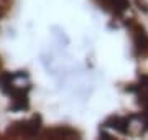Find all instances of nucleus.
Segmentation results:
<instances>
[{
    "label": "nucleus",
    "instance_id": "7",
    "mask_svg": "<svg viewBox=\"0 0 148 140\" xmlns=\"http://www.w3.org/2000/svg\"><path fill=\"white\" fill-rule=\"evenodd\" d=\"M32 87H25L18 91L16 94L12 96V106L10 110H27L30 107V99H28V92H30Z\"/></svg>",
    "mask_w": 148,
    "mask_h": 140
},
{
    "label": "nucleus",
    "instance_id": "6",
    "mask_svg": "<svg viewBox=\"0 0 148 140\" xmlns=\"http://www.w3.org/2000/svg\"><path fill=\"white\" fill-rule=\"evenodd\" d=\"M97 2L104 10L110 12L112 15H122L130 5L128 0H97Z\"/></svg>",
    "mask_w": 148,
    "mask_h": 140
},
{
    "label": "nucleus",
    "instance_id": "2",
    "mask_svg": "<svg viewBox=\"0 0 148 140\" xmlns=\"http://www.w3.org/2000/svg\"><path fill=\"white\" fill-rule=\"evenodd\" d=\"M128 28H130V36H132L137 54L143 56V58H148V33L145 32V28L135 22L128 23Z\"/></svg>",
    "mask_w": 148,
    "mask_h": 140
},
{
    "label": "nucleus",
    "instance_id": "5",
    "mask_svg": "<svg viewBox=\"0 0 148 140\" xmlns=\"http://www.w3.org/2000/svg\"><path fill=\"white\" fill-rule=\"evenodd\" d=\"M43 135L49 139H77L79 132L69 125H56L53 129H48L46 132H43Z\"/></svg>",
    "mask_w": 148,
    "mask_h": 140
},
{
    "label": "nucleus",
    "instance_id": "4",
    "mask_svg": "<svg viewBox=\"0 0 148 140\" xmlns=\"http://www.w3.org/2000/svg\"><path fill=\"white\" fill-rule=\"evenodd\" d=\"M127 91L137 96L138 104H142L143 109L148 107V74L140 76V84H130Z\"/></svg>",
    "mask_w": 148,
    "mask_h": 140
},
{
    "label": "nucleus",
    "instance_id": "10",
    "mask_svg": "<svg viewBox=\"0 0 148 140\" xmlns=\"http://www.w3.org/2000/svg\"><path fill=\"white\" fill-rule=\"evenodd\" d=\"M0 66H2V61H0Z\"/></svg>",
    "mask_w": 148,
    "mask_h": 140
},
{
    "label": "nucleus",
    "instance_id": "3",
    "mask_svg": "<svg viewBox=\"0 0 148 140\" xmlns=\"http://www.w3.org/2000/svg\"><path fill=\"white\" fill-rule=\"evenodd\" d=\"M133 115H110L106 122L102 124L104 129L115 130L119 134H130V125H132Z\"/></svg>",
    "mask_w": 148,
    "mask_h": 140
},
{
    "label": "nucleus",
    "instance_id": "1",
    "mask_svg": "<svg viewBox=\"0 0 148 140\" xmlns=\"http://www.w3.org/2000/svg\"><path fill=\"white\" fill-rule=\"evenodd\" d=\"M43 125L41 115H32L27 120H18V122H13V124L7 129V135L8 137H35V135L40 134Z\"/></svg>",
    "mask_w": 148,
    "mask_h": 140
},
{
    "label": "nucleus",
    "instance_id": "9",
    "mask_svg": "<svg viewBox=\"0 0 148 140\" xmlns=\"http://www.w3.org/2000/svg\"><path fill=\"white\" fill-rule=\"evenodd\" d=\"M5 8H3V7H0V18H2V16H3V15H5Z\"/></svg>",
    "mask_w": 148,
    "mask_h": 140
},
{
    "label": "nucleus",
    "instance_id": "8",
    "mask_svg": "<svg viewBox=\"0 0 148 140\" xmlns=\"http://www.w3.org/2000/svg\"><path fill=\"white\" fill-rule=\"evenodd\" d=\"M135 2H137V5H138V8H140V10L148 12V3H147V0H135Z\"/></svg>",
    "mask_w": 148,
    "mask_h": 140
}]
</instances>
